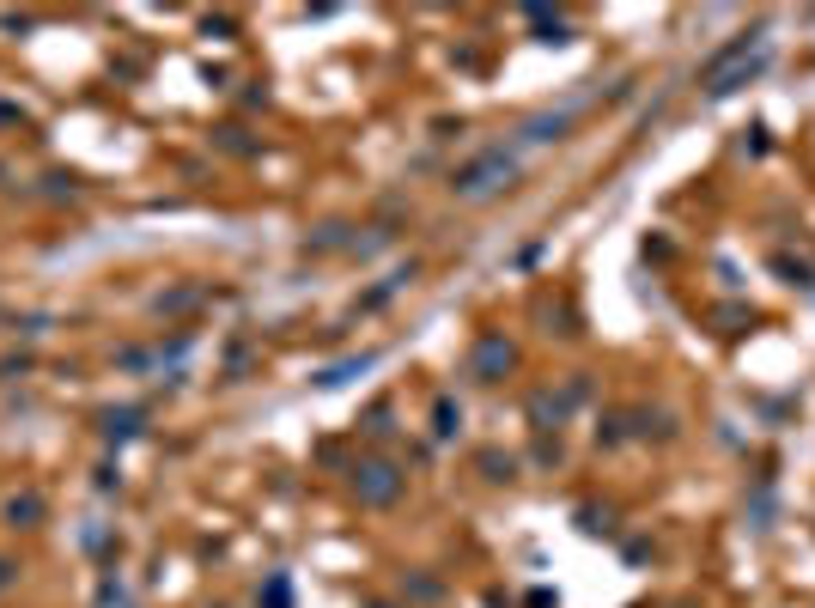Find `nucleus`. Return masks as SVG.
Listing matches in <instances>:
<instances>
[{"label":"nucleus","mask_w":815,"mask_h":608,"mask_svg":"<svg viewBox=\"0 0 815 608\" xmlns=\"http://www.w3.org/2000/svg\"><path fill=\"white\" fill-rule=\"evenodd\" d=\"M767 61V31H743V37H730L724 49H712L700 61V92L706 98H730L736 86H749V73H761Z\"/></svg>","instance_id":"f257e3e1"},{"label":"nucleus","mask_w":815,"mask_h":608,"mask_svg":"<svg viewBox=\"0 0 815 608\" xmlns=\"http://www.w3.org/2000/svg\"><path fill=\"white\" fill-rule=\"evenodd\" d=\"M511 183H517V152H505V146H487V152H475V159H463L451 171L457 201H487V195H499Z\"/></svg>","instance_id":"f03ea898"},{"label":"nucleus","mask_w":815,"mask_h":608,"mask_svg":"<svg viewBox=\"0 0 815 608\" xmlns=\"http://www.w3.org/2000/svg\"><path fill=\"white\" fill-rule=\"evenodd\" d=\"M353 493H359V505L384 511V505H396V499L408 493V475H402L396 463H384V456H365V463L353 469Z\"/></svg>","instance_id":"7ed1b4c3"},{"label":"nucleus","mask_w":815,"mask_h":608,"mask_svg":"<svg viewBox=\"0 0 815 608\" xmlns=\"http://www.w3.org/2000/svg\"><path fill=\"white\" fill-rule=\"evenodd\" d=\"M511 365H517V347H511L505 335H481V341H475V353H469V371L481 377V384H499Z\"/></svg>","instance_id":"20e7f679"},{"label":"nucleus","mask_w":815,"mask_h":608,"mask_svg":"<svg viewBox=\"0 0 815 608\" xmlns=\"http://www.w3.org/2000/svg\"><path fill=\"white\" fill-rule=\"evenodd\" d=\"M572 122H578V104L548 110V116H536V122H524V128H517V146H548V140H566V134H572Z\"/></svg>","instance_id":"39448f33"},{"label":"nucleus","mask_w":815,"mask_h":608,"mask_svg":"<svg viewBox=\"0 0 815 608\" xmlns=\"http://www.w3.org/2000/svg\"><path fill=\"white\" fill-rule=\"evenodd\" d=\"M372 365H378V353H359V359H341V365L317 371V390H341L347 377H359V371H372Z\"/></svg>","instance_id":"423d86ee"},{"label":"nucleus","mask_w":815,"mask_h":608,"mask_svg":"<svg viewBox=\"0 0 815 608\" xmlns=\"http://www.w3.org/2000/svg\"><path fill=\"white\" fill-rule=\"evenodd\" d=\"M140 420H146L140 408H110V414H104V438H110V444H128V438H140Z\"/></svg>","instance_id":"0eeeda50"},{"label":"nucleus","mask_w":815,"mask_h":608,"mask_svg":"<svg viewBox=\"0 0 815 608\" xmlns=\"http://www.w3.org/2000/svg\"><path fill=\"white\" fill-rule=\"evenodd\" d=\"M7 523L13 529H37L43 523V493H13L7 499Z\"/></svg>","instance_id":"6e6552de"},{"label":"nucleus","mask_w":815,"mask_h":608,"mask_svg":"<svg viewBox=\"0 0 815 608\" xmlns=\"http://www.w3.org/2000/svg\"><path fill=\"white\" fill-rule=\"evenodd\" d=\"M457 426H463V408H457L451 396H438V402H432V432H438V438H457Z\"/></svg>","instance_id":"1a4fd4ad"},{"label":"nucleus","mask_w":815,"mask_h":608,"mask_svg":"<svg viewBox=\"0 0 815 608\" xmlns=\"http://www.w3.org/2000/svg\"><path fill=\"white\" fill-rule=\"evenodd\" d=\"M262 608H292V578H286V572H268V584H262Z\"/></svg>","instance_id":"9d476101"},{"label":"nucleus","mask_w":815,"mask_h":608,"mask_svg":"<svg viewBox=\"0 0 815 608\" xmlns=\"http://www.w3.org/2000/svg\"><path fill=\"white\" fill-rule=\"evenodd\" d=\"M481 469H487V481H511V475H517V463H511V456H499V450H481Z\"/></svg>","instance_id":"9b49d317"},{"label":"nucleus","mask_w":815,"mask_h":608,"mask_svg":"<svg viewBox=\"0 0 815 608\" xmlns=\"http://www.w3.org/2000/svg\"><path fill=\"white\" fill-rule=\"evenodd\" d=\"M402 590H408V596H420V602H438V596H444V584H438V578H402Z\"/></svg>","instance_id":"f8f14e48"},{"label":"nucleus","mask_w":815,"mask_h":608,"mask_svg":"<svg viewBox=\"0 0 815 608\" xmlns=\"http://www.w3.org/2000/svg\"><path fill=\"white\" fill-rule=\"evenodd\" d=\"M365 432H390V408H384V402H378L372 414H365Z\"/></svg>","instance_id":"ddd939ff"},{"label":"nucleus","mask_w":815,"mask_h":608,"mask_svg":"<svg viewBox=\"0 0 815 608\" xmlns=\"http://www.w3.org/2000/svg\"><path fill=\"white\" fill-rule=\"evenodd\" d=\"M7 584H19V560H7V554H0V590H7Z\"/></svg>","instance_id":"4468645a"},{"label":"nucleus","mask_w":815,"mask_h":608,"mask_svg":"<svg viewBox=\"0 0 815 608\" xmlns=\"http://www.w3.org/2000/svg\"><path fill=\"white\" fill-rule=\"evenodd\" d=\"M365 608H390V602H365Z\"/></svg>","instance_id":"2eb2a0df"}]
</instances>
